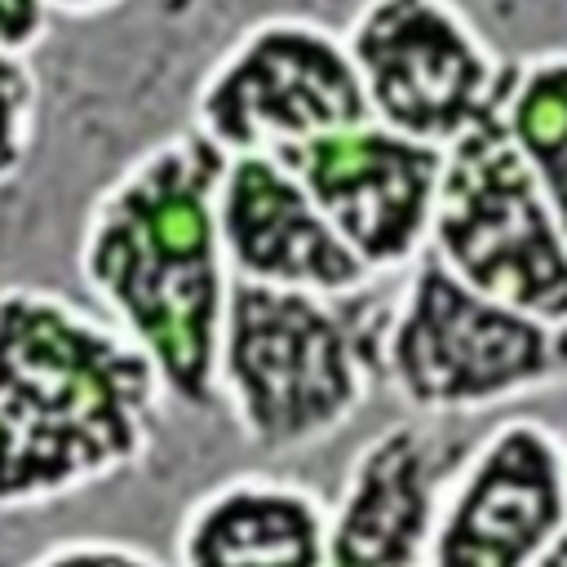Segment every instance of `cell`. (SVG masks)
I'll list each match as a JSON object with an SVG mask.
<instances>
[{"label": "cell", "mask_w": 567, "mask_h": 567, "mask_svg": "<svg viewBox=\"0 0 567 567\" xmlns=\"http://www.w3.org/2000/svg\"><path fill=\"white\" fill-rule=\"evenodd\" d=\"M536 567H567V536H563V540H558V545H554Z\"/></svg>", "instance_id": "ac0fdd59"}, {"label": "cell", "mask_w": 567, "mask_h": 567, "mask_svg": "<svg viewBox=\"0 0 567 567\" xmlns=\"http://www.w3.org/2000/svg\"><path fill=\"white\" fill-rule=\"evenodd\" d=\"M151 359L58 288H0V514H27L137 470L159 434Z\"/></svg>", "instance_id": "7a4b0ae2"}, {"label": "cell", "mask_w": 567, "mask_h": 567, "mask_svg": "<svg viewBox=\"0 0 567 567\" xmlns=\"http://www.w3.org/2000/svg\"><path fill=\"white\" fill-rule=\"evenodd\" d=\"M368 120L447 151L496 115L509 62L456 0H359L341 27Z\"/></svg>", "instance_id": "52a82bcc"}, {"label": "cell", "mask_w": 567, "mask_h": 567, "mask_svg": "<svg viewBox=\"0 0 567 567\" xmlns=\"http://www.w3.org/2000/svg\"><path fill=\"white\" fill-rule=\"evenodd\" d=\"M563 536L567 439L549 421L514 412L456 456L425 567H536Z\"/></svg>", "instance_id": "ba28073f"}, {"label": "cell", "mask_w": 567, "mask_h": 567, "mask_svg": "<svg viewBox=\"0 0 567 567\" xmlns=\"http://www.w3.org/2000/svg\"><path fill=\"white\" fill-rule=\"evenodd\" d=\"M328 226L377 275H403L425 248L443 151L381 120H354L288 155Z\"/></svg>", "instance_id": "9c48e42d"}, {"label": "cell", "mask_w": 567, "mask_h": 567, "mask_svg": "<svg viewBox=\"0 0 567 567\" xmlns=\"http://www.w3.org/2000/svg\"><path fill=\"white\" fill-rule=\"evenodd\" d=\"M221 164L226 155L190 124L155 137L97 186L75 244L84 292L186 412L217 403L213 363L235 284L217 235Z\"/></svg>", "instance_id": "6da1fadb"}, {"label": "cell", "mask_w": 567, "mask_h": 567, "mask_svg": "<svg viewBox=\"0 0 567 567\" xmlns=\"http://www.w3.org/2000/svg\"><path fill=\"white\" fill-rule=\"evenodd\" d=\"M124 0H44V9L53 18H75V22H89V18H102L111 9H120Z\"/></svg>", "instance_id": "e0dca14e"}, {"label": "cell", "mask_w": 567, "mask_h": 567, "mask_svg": "<svg viewBox=\"0 0 567 567\" xmlns=\"http://www.w3.org/2000/svg\"><path fill=\"white\" fill-rule=\"evenodd\" d=\"M53 27L44 0H0V53L31 58Z\"/></svg>", "instance_id": "2e32d148"}, {"label": "cell", "mask_w": 567, "mask_h": 567, "mask_svg": "<svg viewBox=\"0 0 567 567\" xmlns=\"http://www.w3.org/2000/svg\"><path fill=\"white\" fill-rule=\"evenodd\" d=\"M377 377V337L350 319V301L230 284L213 385L239 439L266 456H297L337 439Z\"/></svg>", "instance_id": "3957f363"}, {"label": "cell", "mask_w": 567, "mask_h": 567, "mask_svg": "<svg viewBox=\"0 0 567 567\" xmlns=\"http://www.w3.org/2000/svg\"><path fill=\"white\" fill-rule=\"evenodd\" d=\"M354 120H368V102L346 35L306 13L244 27L190 102V128L221 155H288Z\"/></svg>", "instance_id": "8992f818"}, {"label": "cell", "mask_w": 567, "mask_h": 567, "mask_svg": "<svg viewBox=\"0 0 567 567\" xmlns=\"http://www.w3.org/2000/svg\"><path fill=\"white\" fill-rule=\"evenodd\" d=\"M22 567H173V563L115 536H62V540H49Z\"/></svg>", "instance_id": "9a60e30c"}, {"label": "cell", "mask_w": 567, "mask_h": 567, "mask_svg": "<svg viewBox=\"0 0 567 567\" xmlns=\"http://www.w3.org/2000/svg\"><path fill=\"white\" fill-rule=\"evenodd\" d=\"M40 71L31 58L0 53V190L22 177L40 142Z\"/></svg>", "instance_id": "5bb4252c"}, {"label": "cell", "mask_w": 567, "mask_h": 567, "mask_svg": "<svg viewBox=\"0 0 567 567\" xmlns=\"http://www.w3.org/2000/svg\"><path fill=\"white\" fill-rule=\"evenodd\" d=\"M496 115L567 235V49L509 62Z\"/></svg>", "instance_id": "4fadbf2b"}, {"label": "cell", "mask_w": 567, "mask_h": 567, "mask_svg": "<svg viewBox=\"0 0 567 567\" xmlns=\"http://www.w3.org/2000/svg\"><path fill=\"white\" fill-rule=\"evenodd\" d=\"M217 235L230 279L244 284L337 301H354L377 284L279 155H226L217 177Z\"/></svg>", "instance_id": "30bf717a"}, {"label": "cell", "mask_w": 567, "mask_h": 567, "mask_svg": "<svg viewBox=\"0 0 567 567\" xmlns=\"http://www.w3.org/2000/svg\"><path fill=\"white\" fill-rule=\"evenodd\" d=\"M377 377L408 416H483L567 385V323L496 301L421 252L377 328Z\"/></svg>", "instance_id": "277c9868"}, {"label": "cell", "mask_w": 567, "mask_h": 567, "mask_svg": "<svg viewBox=\"0 0 567 567\" xmlns=\"http://www.w3.org/2000/svg\"><path fill=\"white\" fill-rule=\"evenodd\" d=\"M456 456L421 416L368 434L323 509V567H425Z\"/></svg>", "instance_id": "8fae6325"}, {"label": "cell", "mask_w": 567, "mask_h": 567, "mask_svg": "<svg viewBox=\"0 0 567 567\" xmlns=\"http://www.w3.org/2000/svg\"><path fill=\"white\" fill-rule=\"evenodd\" d=\"M425 252L487 297L567 323V235L501 115L443 151Z\"/></svg>", "instance_id": "5b68a950"}, {"label": "cell", "mask_w": 567, "mask_h": 567, "mask_svg": "<svg viewBox=\"0 0 567 567\" xmlns=\"http://www.w3.org/2000/svg\"><path fill=\"white\" fill-rule=\"evenodd\" d=\"M323 509L328 501L297 478L226 474L186 505L173 567H323Z\"/></svg>", "instance_id": "7c38bea8"}]
</instances>
